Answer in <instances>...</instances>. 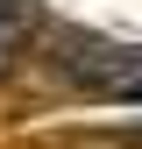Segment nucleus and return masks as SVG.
Here are the masks:
<instances>
[{
	"label": "nucleus",
	"mask_w": 142,
	"mask_h": 149,
	"mask_svg": "<svg viewBox=\"0 0 142 149\" xmlns=\"http://www.w3.org/2000/svg\"><path fill=\"white\" fill-rule=\"evenodd\" d=\"M14 7H22V0H0V14H14Z\"/></svg>",
	"instance_id": "obj_1"
},
{
	"label": "nucleus",
	"mask_w": 142,
	"mask_h": 149,
	"mask_svg": "<svg viewBox=\"0 0 142 149\" xmlns=\"http://www.w3.org/2000/svg\"><path fill=\"white\" fill-rule=\"evenodd\" d=\"M135 142H142V128H135Z\"/></svg>",
	"instance_id": "obj_2"
}]
</instances>
